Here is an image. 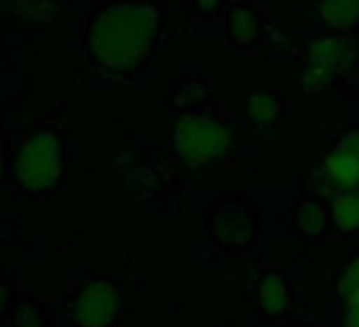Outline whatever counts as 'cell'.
Returning a JSON list of instances; mask_svg holds the SVG:
<instances>
[{
  "label": "cell",
  "mask_w": 359,
  "mask_h": 327,
  "mask_svg": "<svg viewBox=\"0 0 359 327\" xmlns=\"http://www.w3.org/2000/svg\"><path fill=\"white\" fill-rule=\"evenodd\" d=\"M248 114L250 120L264 129L269 125H273L279 116V104L271 93H252L250 102H248Z\"/></svg>",
  "instance_id": "obj_11"
},
{
  "label": "cell",
  "mask_w": 359,
  "mask_h": 327,
  "mask_svg": "<svg viewBox=\"0 0 359 327\" xmlns=\"http://www.w3.org/2000/svg\"><path fill=\"white\" fill-rule=\"evenodd\" d=\"M319 18L327 28L348 32L359 24V0H321Z\"/></svg>",
  "instance_id": "obj_8"
},
{
  "label": "cell",
  "mask_w": 359,
  "mask_h": 327,
  "mask_svg": "<svg viewBox=\"0 0 359 327\" xmlns=\"http://www.w3.org/2000/svg\"><path fill=\"white\" fill-rule=\"evenodd\" d=\"M287 304V283L279 274H266L260 283V306L266 314H279Z\"/></svg>",
  "instance_id": "obj_10"
},
{
  "label": "cell",
  "mask_w": 359,
  "mask_h": 327,
  "mask_svg": "<svg viewBox=\"0 0 359 327\" xmlns=\"http://www.w3.org/2000/svg\"><path fill=\"white\" fill-rule=\"evenodd\" d=\"M344 327H359V302L348 304L344 314Z\"/></svg>",
  "instance_id": "obj_15"
},
{
  "label": "cell",
  "mask_w": 359,
  "mask_h": 327,
  "mask_svg": "<svg viewBox=\"0 0 359 327\" xmlns=\"http://www.w3.org/2000/svg\"><path fill=\"white\" fill-rule=\"evenodd\" d=\"M15 172L20 182L30 190H45L60 180L62 146L53 133H36L18 154Z\"/></svg>",
  "instance_id": "obj_3"
},
{
  "label": "cell",
  "mask_w": 359,
  "mask_h": 327,
  "mask_svg": "<svg viewBox=\"0 0 359 327\" xmlns=\"http://www.w3.org/2000/svg\"><path fill=\"white\" fill-rule=\"evenodd\" d=\"M252 222L241 207H224L214 224V235L222 245L239 247L252 239Z\"/></svg>",
  "instance_id": "obj_7"
},
{
  "label": "cell",
  "mask_w": 359,
  "mask_h": 327,
  "mask_svg": "<svg viewBox=\"0 0 359 327\" xmlns=\"http://www.w3.org/2000/svg\"><path fill=\"white\" fill-rule=\"evenodd\" d=\"M296 226L304 235H319L325 226V209L313 201H306L296 211Z\"/></svg>",
  "instance_id": "obj_13"
},
{
  "label": "cell",
  "mask_w": 359,
  "mask_h": 327,
  "mask_svg": "<svg viewBox=\"0 0 359 327\" xmlns=\"http://www.w3.org/2000/svg\"><path fill=\"white\" fill-rule=\"evenodd\" d=\"M118 304V289L108 281H95L79 295L74 314L81 327H106L114 319Z\"/></svg>",
  "instance_id": "obj_6"
},
{
  "label": "cell",
  "mask_w": 359,
  "mask_h": 327,
  "mask_svg": "<svg viewBox=\"0 0 359 327\" xmlns=\"http://www.w3.org/2000/svg\"><path fill=\"white\" fill-rule=\"evenodd\" d=\"M353 43L346 39H319L309 47L302 85L311 93L325 89L353 60Z\"/></svg>",
  "instance_id": "obj_4"
},
{
  "label": "cell",
  "mask_w": 359,
  "mask_h": 327,
  "mask_svg": "<svg viewBox=\"0 0 359 327\" xmlns=\"http://www.w3.org/2000/svg\"><path fill=\"white\" fill-rule=\"evenodd\" d=\"M332 220L344 232L359 230V190H336L334 193Z\"/></svg>",
  "instance_id": "obj_9"
},
{
  "label": "cell",
  "mask_w": 359,
  "mask_h": 327,
  "mask_svg": "<svg viewBox=\"0 0 359 327\" xmlns=\"http://www.w3.org/2000/svg\"><path fill=\"white\" fill-rule=\"evenodd\" d=\"M161 15L148 3H123L102 11L89 30L93 57L110 70L140 66L154 41Z\"/></svg>",
  "instance_id": "obj_1"
},
{
  "label": "cell",
  "mask_w": 359,
  "mask_h": 327,
  "mask_svg": "<svg viewBox=\"0 0 359 327\" xmlns=\"http://www.w3.org/2000/svg\"><path fill=\"white\" fill-rule=\"evenodd\" d=\"M321 174L334 190H359V131H348L336 141Z\"/></svg>",
  "instance_id": "obj_5"
},
{
  "label": "cell",
  "mask_w": 359,
  "mask_h": 327,
  "mask_svg": "<svg viewBox=\"0 0 359 327\" xmlns=\"http://www.w3.org/2000/svg\"><path fill=\"white\" fill-rule=\"evenodd\" d=\"M0 174H3V150H0Z\"/></svg>",
  "instance_id": "obj_18"
},
{
  "label": "cell",
  "mask_w": 359,
  "mask_h": 327,
  "mask_svg": "<svg viewBox=\"0 0 359 327\" xmlns=\"http://www.w3.org/2000/svg\"><path fill=\"white\" fill-rule=\"evenodd\" d=\"M173 144L189 165L201 167L229 152L233 135L226 125L208 114H187L175 125Z\"/></svg>",
  "instance_id": "obj_2"
},
{
  "label": "cell",
  "mask_w": 359,
  "mask_h": 327,
  "mask_svg": "<svg viewBox=\"0 0 359 327\" xmlns=\"http://www.w3.org/2000/svg\"><path fill=\"white\" fill-rule=\"evenodd\" d=\"M229 32H231L233 41L239 45L252 43L258 32V24H256V18L252 15V11L245 7H235L229 15Z\"/></svg>",
  "instance_id": "obj_12"
},
{
  "label": "cell",
  "mask_w": 359,
  "mask_h": 327,
  "mask_svg": "<svg viewBox=\"0 0 359 327\" xmlns=\"http://www.w3.org/2000/svg\"><path fill=\"white\" fill-rule=\"evenodd\" d=\"M7 300H9V291H7V287L0 285V312H3V308H5V304H7Z\"/></svg>",
  "instance_id": "obj_17"
},
{
  "label": "cell",
  "mask_w": 359,
  "mask_h": 327,
  "mask_svg": "<svg viewBox=\"0 0 359 327\" xmlns=\"http://www.w3.org/2000/svg\"><path fill=\"white\" fill-rule=\"evenodd\" d=\"M195 3H197V7H199L203 13H212V11L218 7L220 0H195Z\"/></svg>",
  "instance_id": "obj_16"
},
{
  "label": "cell",
  "mask_w": 359,
  "mask_h": 327,
  "mask_svg": "<svg viewBox=\"0 0 359 327\" xmlns=\"http://www.w3.org/2000/svg\"><path fill=\"white\" fill-rule=\"evenodd\" d=\"M338 293L346 304L359 302V258L346 266L342 279L338 281Z\"/></svg>",
  "instance_id": "obj_14"
}]
</instances>
